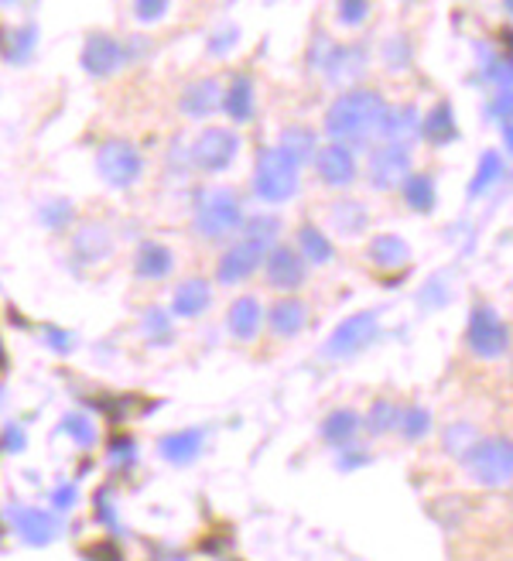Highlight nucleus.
I'll list each match as a JSON object with an SVG mask.
<instances>
[{
	"label": "nucleus",
	"mask_w": 513,
	"mask_h": 561,
	"mask_svg": "<svg viewBox=\"0 0 513 561\" xmlns=\"http://www.w3.org/2000/svg\"><path fill=\"white\" fill-rule=\"evenodd\" d=\"M387 100L367 86H349L332 100L325 110V133L329 141H339L346 148H370L376 141V130L387 114Z\"/></svg>",
	"instance_id": "1"
},
{
	"label": "nucleus",
	"mask_w": 513,
	"mask_h": 561,
	"mask_svg": "<svg viewBox=\"0 0 513 561\" xmlns=\"http://www.w3.org/2000/svg\"><path fill=\"white\" fill-rule=\"evenodd\" d=\"M243 227V202L233 189H209L195 199L192 230L209 243L233 240Z\"/></svg>",
	"instance_id": "2"
},
{
	"label": "nucleus",
	"mask_w": 513,
	"mask_h": 561,
	"mask_svg": "<svg viewBox=\"0 0 513 561\" xmlns=\"http://www.w3.org/2000/svg\"><path fill=\"white\" fill-rule=\"evenodd\" d=\"M459 459L470 480L479 483L483 489H506L513 480V445L506 435L476 438Z\"/></svg>",
	"instance_id": "3"
},
{
	"label": "nucleus",
	"mask_w": 513,
	"mask_h": 561,
	"mask_svg": "<svg viewBox=\"0 0 513 561\" xmlns=\"http://www.w3.org/2000/svg\"><path fill=\"white\" fill-rule=\"evenodd\" d=\"M298 171L302 165L292 154H284L278 144L260 148L254 162V192L264 202H287L298 192Z\"/></svg>",
	"instance_id": "4"
},
{
	"label": "nucleus",
	"mask_w": 513,
	"mask_h": 561,
	"mask_svg": "<svg viewBox=\"0 0 513 561\" xmlns=\"http://www.w3.org/2000/svg\"><path fill=\"white\" fill-rule=\"evenodd\" d=\"M465 346L476 360H503L510 349V326L493 305H476L465 329Z\"/></svg>",
	"instance_id": "5"
},
{
	"label": "nucleus",
	"mask_w": 513,
	"mask_h": 561,
	"mask_svg": "<svg viewBox=\"0 0 513 561\" xmlns=\"http://www.w3.org/2000/svg\"><path fill=\"white\" fill-rule=\"evenodd\" d=\"M240 154V133L233 127H206L198 138L192 141V168L206 171V175H219L227 171Z\"/></svg>",
	"instance_id": "6"
},
{
	"label": "nucleus",
	"mask_w": 513,
	"mask_h": 561,
	"mask_svg": "<svg viewBox=\"0 0 513 561\" xmlns=\"http://www.w3.org/2000/svg\"><path fill=\"white\" fill-rule=\"evenodd\" d=\"M97 171L103 175L106 186L130 189L141 178V171H144V154L133 148L130 141L114 138V141L100 144V151H97Z\"/></svg>",
	"instance_id": "7"
},
{
	"label": "nucleus",
	"mask_w": 513,
	"mask_h": 561,
	"mask_svg": "<svg viewBox=\"0 0 513 561\" xmlns=\"http://www.w3.org/2000/svg\"><path fill=\"white\" fill-rule=\"evenodd\" d=\"M260 275L264 284L274 288V291H298L308 281V260L298 254L295 243H274L267 246L264 264H260Z\"/></svg>",
	"instance_id": "8"
},
{
	"label": "nucleus",
	"mask_w": 513,
	"mask_h": 561,
	"mask_svg": "<svg viewBox=\"0 0 513 561\" xmlns=\"http://www.w3.org/2000/svg\"><path fill=\"white\" fill-rule=\"evenodd\" d=\"M411 171V148L397 144V141H381L370 144V158H367V182L376 192H390L405 182V175Z\"/></svg>",
	"instance_id": "9"
},
{
	"label": "nucleus",
	"mask_w": 513,
	"mask_h": 561,
	"mask_svg": "<svg viewBox=\"0 0 513 561\" xmlns=\"http://www.w3.org/2000/svg\"><path fill=\"white\" fill-rule=\"evenodd\" d=\"M376 332H381V326H376L373 311H356V316H349L343 326H336V332L329 335L325 346H322V356L325 360H349V356L373 346Z\"/></svg>",
	"instance_id": "10"
},
{
	"label": "nucleus",
	"mask_w": 513,
	"mask_h": 561,
	"mask_svg": "<svg viewBox=\"0 0 513 561\" xmlns=\"http://www.w3.org/2000/svg\"><path fill=\"white\" fill-rule=\"evenodd\" d=\"M264 254H267V246H260L257 240L236 233V240H233V243L227 246V251L219 254V260H216V281L227 284V288L251 281V278L260 271Z\"/></svg>",
	"instance_id": "11"
},
{
	"label": "nucleus",
	"mask_w": 513,
	"mask_h": 561,
	"mask_svg": "<svg viewBox=\"0 0 513 561\" xmlns=\"http://www.w3.org/2000/svg\"><path fill=\"white\" fill-rule=\"evenodd\" d=\"M127 41L106 35V31H93L86 35L82 41V52H79V65L82 73H89L93 79H110L117 76L124 65H127Z\"/></svg>",
	"instance_id": "12"
},
{
	"label": "nucleus",
	"mask_w": 513,
	"mask_h": 561,
	"mask_svg": "<svg viewBox=\"0 0 513 561\" xmlns=\"http://www.w3.org/2000/svg\"><path fill=\"white\" fill-rule=\"evenodd\" d=\"M311 168H316V178L329 189H349L360 178V165H356L352 148L339 141L319 144L316 154H311Z\"/></svg>",
	"instance_id": "13"
},
{
	"label": "nucleus",
	"mask_w": 513,
	"mask_h": 561,
	"mask_svg": "<svg viewBox=\"0 0 513 561\" xmlns=\"http://www.w3.org/2000/svg\"><path fill=\"white\" fill-rule=\"evenodd\" d=\"M311 322V308L305 298H298L295 291H284V298H278L271 308L264 311V329L271 332V340L287 343L302 335Z\"/></svg>",
	"instance_id": "14"
},
{
	"label": "nucleus",
	"mask_w": 513,
	"mask_h": 561,
	"mask_svg": "<svg viewBox=\"0 0 513 561\" xmlns=\"http://www.w3.org/2000/svg\"><path fill=\"white\" fill-rule=\"evenodd\" d=\"M319 65L322 73L329 79V86H356V79H360L367 73V55L360 49H346V44H332L329 52L319 55Z\"/></svg>",
	"instance_id": "15"
},
{
	"label": "nucleus",
	"mask_w": 513,
	"mask_h": 561,
	"mask_svg": "<svg viewBox=\"0 0 513 561\" xmlns=\"http://www.w3.org/2000/svg\"><path fill=\"white\" fill-rule=\"evenodd\" d=\"M219 100H222V79L206 76V79H195L182 89L178 110H182V117H189V120H206L219 110Z\"/></svg>",
	"instance_id": "16"
},
{
	"label": "nucleus",
	"mask_w": 513,
	"mask_h": 561,
	"mask_svg": "<svg viewBox=\"0 0 513 561\" xmlns=\"http://www.w3.org/2000/svg\"><path fill=\"white\" fill-rule=\"evenodd\" d=\"M219 110L233 124H251L257 117V89L247 73H236L230 82H222V100Z\"/></svg>",
	"instance_id": "17"
},
{
	"label": "nucleus",
	"mask_w": 513,
	"mask_h": 561,
	"mask_svg": "<svg viewBox=\"0 0 513 561\" xmlns=\"http://www.w3.org/2000/svg\"><path fill=\"white\" fill-rule=\"evenodd\" d=\"M227 332L236 343H254L264 332V305L257 295H240L233 298L230 311H227Z\"/></svg>",
	"instance_id": "18"
},
{
	"label": "nucleus",
	"mask_w": 513,
	"mask_h": 561,
	"mask_svg": "<svg viewBox=\"0 0 513 561\" xmlns=\"http://www.w3.org/2000/svg\"><path fill=\"white\" fill-rule=\"evenodd\" d=\"M73 254L82 264H100V260H106L110 254H114V233H110L106 222L89 219L73 237Z\"/></svg>",
	"instance_id": "19"
},
{
	"label": "nucleus",
	"mask_w": 513,
	"mask_h": 561,
	"mask_svg": "<svg viewBox=\"0 0 513 561\" xmlns=\"http://www.w3.org/2000/svg\"><path fill=\"white\" fill-rule=\"evenodd\" d=\"M213 305V284L206 278H185L178 281L175 295H171V311L182 319H198L203 311Z\"/></svg>",
	"instance_id": "20"
},
{
	"label": "nucleus",
	"mask_w": 513,
	"mask_h": 561,
	"mask_svg": "<svg viewBox=\"0 0 513 561\" xmlns=\"http://www.w3.org/2000/svg\"><path fill=\"white\" fill-rule=\"evenodd\" d=\"M175 271V254L158 240H144L133 254V275L141 281H165Z\"/></svg>",
	"instance_id": "21"
},
{
	"label": "nucleus",
	"mask_w": 513,
	"mask_h": 561,
	"mask_svg": "<svg viewBox=\"0 0 513 561\" xmlns=\"http://www.w3.org/2000/svg\"><path fill=\"white\" fill-rule=\"evenodd\" d=\"M418 138L428 141V144H435V148L452 144V141L459 138V124H456V114H452V103H449V100L435 103V106L428 110V114L421 117V124H418Z\"/></svg>",
	"instance_id": "22"
},
{
	"label": "nucleus",
	"mask_w": 513,
	"mask_h": 561,
	"mask_svg": "<svg viewBox=\"0 0 513 561\" xmlns=\"http://www.w3.org/2000/svg\"><path fill=\"white\" fill-rule=\"evenodd\" d=\"M418 124H421L418 106H411V103L387 106V114H384V120H381V130H376V141L408 144V141L418 138Z\"/></svg>",
	"instance_id": "23"
},
{
	"label": "nucleus",
	"mask_w": 513,
	"mask_h": 561,
	"mask_svg": "<svg viewBox=\"0 0 513 561\" xmlns=\"http://www.w3.org/2000/svg\"><path fill=\"white\" fill-rule=\"evenodd\" d=\"M360 432H363V421H360V411L352 408H336L325 421H322V442L325 445H336V448H352L360 442Z\"/></svg>",
	"instance_id": "24"
},
{
	"label": "nucleus",
	"mask_w": 513,
	"mask_h": 561,
	"mask_svg": "<svg viewBox=\"0 0 513 561\" xmlns=\"http://www.w3.org/2000/svg\"><path fill=\"white\" fill-rule=\"evenodd\" d=\"M367 260L381 271H400L411 260V246L394 233H381L367 243Z\"/></svg>",
	"instance_id": "25"
},
{
	"label": "nucleus",
	"mask_w": 513,
	"mask_h": 561,
	"mask_svg": "<svg viewBox=\"0 0 513 561\" xmlns=\"http://www.w3.org/2000/svg\"><path fill=\"white\" fill-rule=\"evenodd\" d=\"M14 527L21 537H25V545H35V548H44L59 534V521L52 518V513L28 510V507L14 510Z\"/></svg>",
	"instance_id": "26"
},
{
	"label": "nucleus",
	"mask_w": 513,
	"mask_h": 561,
	"mask_svg": "<svg viewBox=\"0 0 513 561\" xmlns=\"http://www.w3.org/2000/svg\"><path fill=\"white\" fill-rule=\"evenodd\" d=\"M400 195H405V206L418 216H428L435 209V202H438V189H435V178L425 175V171H408L405 175V182L397 186Z\"/></svg>",
	"instance_id": "27"
},
{
	"label": "nucleus",
	"mask_w": 513,
	"mask_h": 561,
	"mask_svg": "<svg viewBox=\"0 0 513 561\" xmlns=\"http://www.w3.org/2000/svg\"><path fill=\"white\" fill-rule=\"evenodd\" d=\"M295 246H298V254L308 260V267H322L332 260V254H336V246H332V240L316 227V222H302L298 233H295Z\"/></svg>",
	"instance_id": "28"
},
{
	"label": "nucleus",
	"mask_w": 513,
	"mask_h": 561,
	"mask_svg": "<svg viewBox=\"0 0 513 561\" xmlns=\"http://www.w3.org/2000/svg\"><path fill=\"white\" fill-rule=\"evenodd\" d=\"M329 219H332V227H336L339 237H360L367 230V222H370V213H367L363 202L339 199V202H332V206H329Z\"/></svg>",
	"instance_id": "29"
},
{
	"label": "nucleus",
	"mask_w": 513,
	"mask_h": 561,
	"mask_svg": "<svg viewBox=\"0 0 513 561\" xmlns=\"http://www.w3.org/2000/svg\"><path fill=\"white\" fill-rule=\"evenodd\" d=\"M397 415H400V404L397 400H387V397L373 400L370 408H367V415H360L363 432L370 438H387L397 429Z\"/></svg>",
	"instance_id": "30"
},
{
	"label": "nucleus",
	"mask_w": 513,
	"mask_h": 561,
	"mask_svg": "<svg viewBox=\"0 0 513 561\" xmlns=\"http://www.w3.org/2000/svg\"><path fill=\"white\" fill-rule=\"evenodd\" d=\"M158 452L175 462V466H189L198 452H203V432H175V435H165L158 442Z\"/></svg>",
	"instance_id": "31"
},
{
	"label": "nucleus",
	"mask_w": 513,
	"mask_h": 561,
	"mask_svg": "<svg viewBox=\"0 0 513 561\" xmlns=\"http://www.w3.org/2000/svg\"><path fill=\"white\" fill-rule=\"evenodd\" d=\"M278 148H281L284 154H292V158H295L298 165H308L311 154H316V148H319L316 130H311V127H302V124L284 127L281 138H278Z\"/></svg>",
	"instance_id": "32"
},
{
	"label": "nucleus",
	"mask_w": 513,
	"mask_h": 561,
	"mask_svg": "<svg viewBox=\"0 0 513 561\" xmlns=\"http://www.w3.org/2000/svg\"><path fill=\"white\" fill-rule=\"evenodd\" d=\"M405 442H421L428 438L432 432V411L421 408V404H408V408H400L397 415V429H394Z\"/></svg>",
	"instance_id": "33"
},
{
	"label": "nucleus",
	"mask_w": 513,
	"mask_h": 561,
	"mask_svg": "<svg viewBox=\"0 0 513 561\" xmlns=\"http://www.w3.org/2000/svg\"><path fill=\"white\" fill-rule=\"evenodd\" d=\"M281 230H284V222H281V216H274V213L243 216V227H240L243 237L257 240L260 246H274V243L281 240Z\"/></svg>",
	"instance_id": "34"
},
{
	"label": "nucleus",
	"mask_w": 513,
	"mask_h": 561,
	"mask_svg": "<svg viewBox=\"0 0 513 561\" xmlns=\"http://www.w3.org/2000/svg\"><path fill=\"white\" fill-rule=\"evenodd\" d=\"M476 438H479V429L473 421H452V424H445V432H441L445 452H452V456H462Z\"/></svg>",
	"instance_id": "35"
},
{
	"label": "nucleus",
	"mask_w": 513,
	"mask_h": 561,
	"mask_svg": "<svg viewBox=\"0 0 513 561\" xmlns=\"http://www.w3.org/2000/svg\"><path fill=\"white\" fill-rule=\"evenodd\" d=\"M370 17H373V0H336L339 28L356 31V28H363Z\"/></svg>",
	"instance_id": "36"
},
{
	"label": "nucleus",
	"mask_w": 513,
	"mask_h": 561,
	"mask_svg": "<svg viewBox=\"0 0 513 561\" xmlns=\"http://www.w3.org/2000/svg\"><path fill=\"white\" fill-rule=\"evenodd\" d=\"M381 55H384V65L387 69H408V65L414 62V44L408 35H390L384 44H381Z\"/></svg>",
	"instance_id": "37"
},
{
	"label": "nucleus",
	"mask_w": 513,
	"mask_h": 561,
	"mask_svg": "<svg viewBox=\"0 0 513 561\" xmlns=\"http://www.w3.org/2000/svg\"><path fill=\"white\" fill-rule=\"evenodd\" d=\"M38 44V31L28 25V28H8L4 35V59L11 62H25Z\"/></svg>",
	"instance_id": "38"
},
{
	"label": "nucleus",
	"mask_w": 513,
	"mask_h": 561,
	"mask_svg": "<svg viewBox=\"0 0 513 561\" xmlns=\"http://www.w3.org/2000/svg\"><path fill=\"white\" fill-rule=\"evenodd\" d=\"M500 178H503V158H500L497 151H486V154H483V165H479V175L473 178L470 189H473V195H479V192H486L489 186H497Z\"/></svg>",
	"instance_id": "39"
},
{
	"label": "nucleus",
	"mask_w": 513,
	"mask_h": 561,
	"mask_svg": "<svg viewBox=\"0 0 513 561\" xmlns=\"http://www.w3.org/2000/svg\"><path fill=\"white\" fill-rule=\"evenodd\" d=\"M130 11L138 25H158V21L168 17L171 0H130Z\"/></svg>",
	"instance_id": "40"
},
{
	"label": "nucleus",
	"mask_w": 513,
	"mask_h": 561,
	"mask_svg": "<svg viewBox=\"0 0 513 561\" xmlns=\"http://www.w3.org/2000/svg\"><path fill=\"white\" fill-rule=\"evenodd\" d=\"M59 429L69 435L73 442H79V445H93L97 442V429H93V421H89L86 415H65Z\"/></svg>",
	"instance_id": "41"
},
{
	"label": "nucleus",
	"mask_w": 513,
	"mask_h": 561,
	"mask_svg": "<svg viewBox=\"0 0 513 561\" xmlns=\"http://www.w3.org/2000/svg\"><path fill=\"white\" fill-rule=\"evenodd\" d=\"M168 322H171V316H168L165 308H151L148 316H144V329H148L151 335H168V332H171Z\"/></svg>",
	"instance_id": "42"
},
{
	"label": "nucleus",
	"mask_w": 513,
	"mask_h": 561,
	"mask_svg": "<svg viewBox=\"0 0 513 561\" xmlns=\"http://www.w3.org/2000/svg\"><path fill=\"white\" fill-rule=\"evenodd\" d=\"M236 38H240V31H236V28H230V31H219V35L209 41V55H227V49H233Z\"/></svg>",
	"instance_id": "43"
},
{
	"label": "nucleus",
	"mask_w": 513,
	"mask_h": 561,
	"mask_svg": "<svg viewBox=\"0 0 513 561\" xmlns=\"http://www.w3.org/2000/svg\"><path fill=\"white\" fill-rule=\"evenodd\" d=\"M110 452H114V459H124V462H133V442L127 435H117L114 445H110Z\"/></svg>",
	"instance_id": "44"
},
{
	"label": "nucleus",
	"mask_w": 513,
	"mask_h": 561,
	"mask_svg": "<svg viewBox=\"0 0 513 561\" xmlns=\"http://www.w3.org/2000/svg\"><path fill=\"white\" fill-rule=\"evenodd\" d=\"M21 0H0V8H17Z\"/></svg>",
	"instance_id": "45"
}]
</instances>
